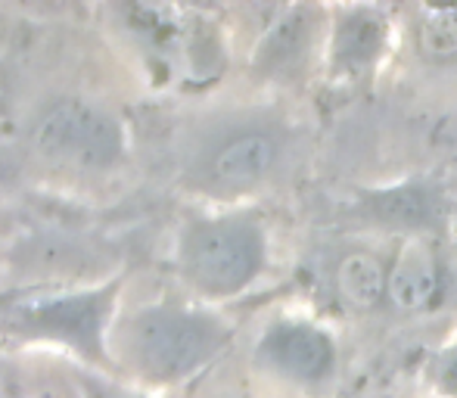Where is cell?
Masks as SVG:
<instances>
[{
	"instance_id": "2",
	"label": "cell",
	"mask_w": 457,
	"mask_h": 398,
	"mask_svg": "<svg viewBox=\"0 0 457 398\" xmlns=\"http://www.w3.org/2000/svg\"><path fill=\"white\" fill-rule=\"evenodd\" d=\"M115 286L69 296H19L4 302L0 327L22 339H56L91 358L103 355V327L112 311Z\"/></svg>"
},
{
	"instance_id": "1",
	"label": "cell",
	"mask_w": 457,
	"mask_h": 398,
	"mask_svg": "<svg viewBox=\"0 0 457 398\" xmlns=\"http://www.w3.org/2000/svg\"><path fill=\"white\" fill-rule=\"evenodd\" d=\"M224 333L215 320L184 308H146L128 327V355L156 380H178L205 364L221 345Z\"/></svg>"
},
{
	"instance_id": "7",
	"label": "cell",
	"mask_w": 457,
	"mask_h": 398,
	"mask_svg": "<svg viewBox=\"0 0 457 398\" xmlns=\"http://www.w3.org/2000/svg\"><path fill=\"white\" fill-rule=\"evenodd\" d=\"M436 290H439V268H436L433 253L427 246H408L389 280L392 302L414 311V308L429 305L436 299Z\"/></svg>"
},
{
	"instance_id": "10",
	"label": "cell",
	"mask_w": 457,
	"mask_h": 398,
	"mask_svg": "<svg viewBox=\"0 0 457 398\" xmlns=\"http://www.w3.org/2000/svg\"><path fill=\"white\" fill-rule=\"evenodd\" d=\"M420 47L433 60H452L457 56V6L427 10V22L420 29Z\"/></svg>"
},
{
	"instance_id": "9",
	"label": "cell",
	"mask_w": 457,
	"mask_h": 398,
	"mask_svg": "<svg viewBox=\"0 0 457 398\" xmlns=\"http://www.w3.org/2000/svg\"><path fill=\"white\" fill-rule=\"evenodd\" d=\"M383 44V25L370 12H355L337 31V62L343 66H364L377 56Z\"/></svg>"
},
{
	"instance_id": "12",
	"label": "cell",
	"mask_w": 457,
	"mask_h": 398,
	"mask_svg": "<svg viewBox=\"0 0 457 398\" xmlns=\"http://www.w3.org/2000/svg\"><path fill=\"white\" fill-rule=\"evenodd\" d=\"M445 386L452 389V393H457V355H454V361L448 364V370H445Z\"/></svg>"
},
{
	"instance_id": "5",
	"label": "cell",
	"mask_w": 457,
	"mask_h": 398,
	"mask_svg": "<svg viewBox=\"0 0 457 398\" xmlns=\"http://www.w3.org/2000/svg\"><path fill=\"white\" fill-rule=\"evenodd\" d=\"M277 140L265 131H243L228 137L205 159V181L221 190H246L259 184L277 162Z\"/></svg>"
},
{
	"instance_id": "3",
	"label": "cell",
	"mask_w": 457,
	"mask_h": 398,
	"mask_svg": "<svg viewBox=\"0 0 457 398\" xmlns=\"http://www.w3.org/2000/svg\"><path fill=\"white\" fill-rule=\"evenodd\" d=\"M262 236L249 221L221 218V221L193 224L184 236V271L199 290L228 296L249 284L262 268Z\"/></svg>"
},
{
	"instance_id": "8",
	"label": "cell",
	"mask_w": 457,
	"mask_h": 398,
	"mask_svg": "<svg viewBox=\"0 0 457 398\" xmlns=\"http://www.w3.org/2000/svg\"><path fill=\"white\" fill-rule=\"evenodd\" d=\"M337 284H339L343 299L349 302L352 308H373L379 299H383L386 274L373 255L355 253V255H349V259H343L339 274H337Z\"/></svg>"
},
{
	"instance_id": "6",
	"label": "cell",
	"mask_w": 457,
	"mask_h": 398,
	"mask_svg": "<svg viewBox=\"0 0 457 398\" xmlns=\"http://www.w3.org/2000/svg\"><path fill=\"white\" fill-rule=\"evenodd\" d=\"M262 355L293 380H320L333 364V345L308 324H277L262 343Z\"/></svg>"
},
{
	"instance_id": "4",
	"label": "cell",
	"mask_w": 457,
	"mask_h": 398,
	"mask_svg": "<svg viewBox=\"0 0 457 398\" xmlns=\"http://www.w3.org/2000/svg\"><path fill=\"white\" fill-rule=\"evenodd\" d=\"M35 146L50 159L81 169H109L121 156V128L106 109L87 100H56L31 128Z\"/></svg>"
},
{
	"instance_id": "11",
	"label": "cell",
	"mask_w": 457,
	"mask_h": 398,
	"mask_svg": "<svg viewBox=\"0 0 457 398\" xmlns=\"http://www.w3.org/2000/svg\"><path fill=\"white\" fill-rule=\"evenodd\" d=\"M302 44H305V22L299 19V12H289L283 22H277L268 35V41L262 44V60L265 66H287L289 60L302 54Z\"/></svg>"
}]
</instances>
